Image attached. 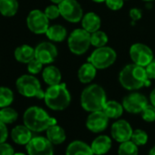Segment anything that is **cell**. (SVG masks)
Returning a JSON list of instances; mask_svg holds the SVG:
<instances>
[{"label": "cell", "instance_id": "ffe728a7", "mask_svg": "<svg viewBox=\"0 0 155 155\" xmlns=\"http://www.w3.org/2000/svg\"><path fill=\"white\" fill-rule=\"evenodd\" d=\"M97 75V68L91 62L84 63L78 70V79L82 84L91 83Z\"/></svg>", "mask_w": 155, "mask_h": 155}, {"label": "cell", "instance_id": "4316f807", "mask_svg": "<svg viewBox=\"0 0 155 155\" xmlns=\"http://www.w3.org/2000/svg\"><path fill=\"white\" fill-rule=\"evenodd\" d=\"M18 118V113L15 109L9 106L0 109V120L6 123L7 125L14 123L15 121H17Z\"/></svg>", "mask_w": 155, "mask_h": 155}, {"label": "cell", "instance_id": "7c38bea8", "mask_svg": "<svg viewBox=\"0 0 155 155\" xmlns=\"http://www.w3.org/2000/svg\"><path fill=\"white\" fill-rule=\"evenodd\" d=\"M148 104L147 98L139 92H131L122 101V106L124 110L132 114L140 113Z\"/></svg>", "mask_w": 155, "mask_h": 155}, {"label": "cell", "instance_id": "30bf717a", "mask_svg": "<svg viewBox=\"0 0 155 155\" xmlns=\"http://www.w3.org/2000/svg\"><path fill=\"white\" fill-rule=\"evenodd\" d=\"M28 155H54L53 144L47 137L37 136L26 145Z\"/></svg>", "mask_w": 155, "mask_h": 155}, {"label": "cell", "instance_id": "e0dca14e", "mask_svg": "<svg viewBox=\"0 0 155 155\" xmlns=\"http://www.w3.org/2000/svg\"><path fill=\"white\" fill-rule=\"evenodd\" d=\"M112 146V140L108 135H100L95 138L91 144V148L94 155H104L110 150Z\"/></svg>", "mask_w": 155, "mask_h": 155}, {"label": "cell", "instance_id": "8fae6325", "mask_svg": "<svg viewBox=\"0 0 155 155\" xmlns=\"http://www.w3.org/2000/svg\"><path fill=\"white\" fill-rule=\"evenodd\" d=\"M130 57L132 63L144 68L154 58L151 48L142 43H135L130 48Z\"/></svg>", "mask_w": 155, "mask_h": 155}, {"label": "cell", "instance_id": "60d3db41", "mask_svg": "<svg viewBox=\"0 0 155 155\" xmlns=\"http://www.w3.org/2000/svg\"><path fill=\"white\" fill-rule=\"evenodd\" d=\"M149 155H155V145L149 151Z\"/></svg>", "mask_w": 155, "mask_h": 155}, {"label": "cell", "instance_id": "836d02e7", "mask_svg": "<svg viewBox=\"0 0 155 155\" xmlns=\"http://www.w3.org/2000/svg\"><path fill=\"white\" fill-rule=\"evenodd\" d=\"M44 13L46 14V16L48 17V18L49 20H54V19L58 18L60 16L58 5L53 4V5L48 6V7L45 8Z\"/></svg>", "mask_w": 155, "mask_h": 155}, {"label": "cell", "instance_id": "d590c367", "mask_svg": "<svg viewBox=\"0 0 155 155\" xmlns=\"http://www.w3.org/2000/svg\"><path fill=\"white\" fill-rule=\"evenodd\" d=\"M15 150L12 145L7 142L0 143V155H14Z\"/></svg>", "mask_w": 155, "mask_h": 155}, {"label": "cell", "instance_id": "cb8c5ba5", "mask_svg": "<svg viewBox=\"0 0 155 155\" xmlns=\"http://www.w3.org/2000/svg\"><path fill=\"white\" fill-rule=\"evenodd\" d=\"M68 35L67 29L61 25H52L49 26L46 32L47 38L52 42H62L66 39Z\"/></svg>", "mask_w": 155, "mask_h": 155}, {"label": "cell", "instance_id": "2e32d148", "mask_svg": "<svg viewBox=\"0 0 155 155\" xmlns=\"http://www.w3.org/2000/svg\"><path fill=\"white\" fill-rule=\"evenodd\" d=\"M32 130L28 129L25 124L17 125L10 132L12 140L18 145H27L33 138Z\"/></svg>", "mask_w": 155, "mask_h": 155}, {"label": "cell", "instance_id": "ee69618b", "mask_svg": "<svg viewBox=\"0 0 155 155\" xmlns=\"http://www.w3.org/2000/svg\"><path fill=\"white\" fill-rule=\"evenodd\" d=\"M14 155H27V154H25L23 152H18V153H15Z\"/></svg>", "mask_w": 155, "mask_h": 155}, {"label": "cell", "instance_id": "484cf974", "mask_svg": "<svg viewBox=\"0 0 155 155\" xmlns=\"http://www.w3.org/2000/svg\"><path fill=\"white\" fill-rule=\"evenodd\" d=\"M19 8L18 0H0V14L5 18H12L17 15Z\"/></svg>", "mask_w": 155, "mask_h": 155}, {"label": "cell", "instance_id": "4fadbf2b", "mask_svg": "<svg viewBox=\"0 0 155 155\" xmlns=\"http://www.w3.org/2000/svg\"><path fill=\"white\" fill-rule=\"evenodd\" d=\"M58 57V48L48 41H43L35 48V58L44 65H50Z\"/></svg>", "mask_w": 155, "mask_h": 155}, {"label": "cell", "instance_id": "d4e9b609", "mask_svg": "<svg viewBox=\"0 0 155 155\" xmlns=\"http://www.w3.org/2000/svg\"><path fill=\"white\" fill-rule=\"evenodd\" d=\"M102 110L109 119L116 120L122 115L124 108L122 106V103L120 104L116 101H107Z\"/></svg>", "mask_w": 155, "mask_h": 155}, {"label": "cell", "instance_id": "1f68e13d", "mask_svg": "<svg viewBox=\"0 0 155 155\" xmlns=\"http://www.w3.org/2000/svg\"><path fill=\"white\" fill-rule=\"evenodd\" d=\"M141 118L146 122L155 121V107L152 104H148L140 112Z\"/></svg>", "mask_w": 155, "mask_h": 155}, {"label": "cell", "instance_id": "8d00e7d4", "mask_svg": "<svg viewBox=\"0 0 155 155\" xmlns=\"http://www.w3.org/2000/svg\"><path fill=\"white\" fill-rule=\"evenodd\" d=\"M8 138V130L7 124L0 120V143L6 142Z\"/></svg>", "mask_w": 155, "mask_h": 155}, {"label": "cell", "instance_id": "f546056e", "mask_svg": "<svg viewBox=\"0 0 155 155\" xmlns=\"http://www.w3.org/2000/svg\"><path fill=\"white\" fill-rule=\"evenodd\" d=\"M109 41L108 36L105 32L98 30L96 32H93L91 34V46L97 48H101L107 45Z\"/></svg>", "mask_w": 155, "mask_h": 155}, {"label": "cell", "instance_id": "7bdbcfd3", "mask_svg": "<svg viewBox=\"0 0 155 155\" xmlns=\"http://www.w3.org/2000/svg\"><path fill=\"white\" fill-rule=\"evenodd\" d=\"M92 1L95 3H102V2H105V0H92Z\"/></svg>", "mask_w": 155, "mask_h": 155}, {"label": "cell", "instance_id": "3957f363", "mask_svg": "<svg viewBox=\"0 0 155 155\" xmlns=\"http://www.w3.org/2000/svg\"><path fill=\"white\" fill-rule=\"evenodd\" d=\"M45 103L52 110L61 111L66 110L70 102L71 96L65 83L48 86L45 91Z\"/></svg>", "mask_w": 155, "mask_h": 155}, {"label": "cell", "instance_id": "9c48e42d", "mask_svg": "<svg viewBox=\"0 0 155 155\" xmlns=\"http://www.w3.org/2000/svg\"><path fill=\"white\" fill-rule=\"evenodd\" d=\"M27 26L28 28L36 35L46 34L49 28V19L43 11L33 9L27 17Z\"/></svg>", "mask_w": 155, "mask_h": 155}, {"label": "cell", "instance_id": "d6986e66", "mask_svg": "<svg viewBox=\"0 0 155 155\" xmlns=\"http://www.w3.org/2000/svg\"><path fill=\"white\" fill-rule=\"evenodd\" d=\"M66 155H94L91 145L87 144L82 140H73L71 141L67 149Z\"/></svg>", "mask_w": 155, "mask_h": 155}, {"label": "cell", "instance_id": "4dcf8cb0", "mask_svg": "<svg viewBox=\"0 0 155 155\" xmlns=\"http://www.w3.org/2000/svg\"><path fill=\"white\" fill-rule=\"evenodd\" d=\"M149 140V136L148 133L146 131H144L143 130L140 129H137L134 130L130 138V140H132L137 146H143L147 143Z\"/></svg>", "mask_w": 155, "mask_h": 155}, {"label": "cell", "instance_id": "ba28073f", "mask_svg": "<svg viewBox=\"0 0 155 155\" xmlns=\"http://www.w3.org/2000/svg\"><path fill=\"white\" fill-rule=\"evenodd\" d=\"M60 16L70 23H78L83 18V9L77 0H63L58 4Z\"/></svg>", "mask_w": 155, "mask_h": 155}, {"label": "cell", "instance_id": "74e56055", "mask_svg": "<svg viewBox=\"0 0 155 155\" xmlns=\"http://www.w3.org/2000/svg\"><path fill=\"white\" fill-rule=\"evenodd\" d=\"M148 78L150 80H155V58H153L146 67H145Z\"/></svg>", "mask_w": 155, "mask_h": 155}, {"label": "cell", "instance_id": "44dd1931", "mask_svg": "<svg viewBox=\"0 0 155 155\" xmlns=\"http://www.w3.org/2000/svg\"><path fill=\"white\" fill-rule=\"evenodd\" d=\"M81 25L82 28L91 34L100 30L101 26V19L96 13L89 12L83 16L81 19Z\"/></svg>", "mask_w": 155, "mask_h": 155}, {"label": "cell", "instance_id": "83f0119b", "mask_svg": "<svg viewBox=\"0 0 155 155\" xmlns=\"http://www.w3.org/2000/svg\"><path fill=\"white\" fill-rule=\"evenodd\" d=\"M14 101L13 91L5 86L0 87V109L10 106Z\"/></svg>", "mask_w": 155, "mask_h": 155}, {"label": "cell", "instance_id": "ab89813d", "mask_svg": "<svg viewBox=\"0 0 155 155\" xmlns=\"http://www.w3.org/2000/svg\"><path fill=\"white\" fill-rule=\"evenodd\" d=\"M150 104H152L155 107V89H153L150 93Z\"/></svg>", "mask_w": 155, "mask_h": 155}, {"label": "cell", "instance_id": "7402d4cb", "mask_svg": "<svg viewBox=\"0 0 155 155\" xmlns=\"http://www.w3.org/2000/svg\"><path fill=\"white\" fill-rule=\"evenodd\" d=\"M14 57L18 62L28 64L35 58V48L27 44L21 45L15 49Z\"/></svg>", "mask_w": 155, "mask_h": 155}, {"label": "cell", "instance_id": "603a6c76", "mask_svg": "<svg viewBox=\"0 0 155 155\" xmlns=\"http://www.w3.org/2000/svg\"><path fill=\"white\" fill-rule=\"evenodd\" d=\"M46 135H47V138L49 140V141L53 145L62 144L66 140V138H67L64 129L58 124H54L48 127L46 130Z\"/></svg>", "mask_w": 155, "mask_h": 155}, {"label": "cell", "instance_id": "5b68a950", "mask_svg": "<svg viewBox=\"0 0 155 155\" xmlns=\"http://www.w3.org/2000/svg\"><path fill=\"white\" fill-rule=\"evenodd\" d=\"M18 92L25 98H38L44 100L45 91L42 90L40 81L32 74H24L16 81Z\"/></svg>", "mask_w": 155, "mask_h": 155}, {"label": "cell", "instance_id": "e575fe53", "mask_svg": "<svg viewBox=\"0 0 155 155\" xmlns=\"http://www.w3.org/2000/svg\"><path fill=\"white\" fill-rule=\"evenodd\" d=\"M106 6L113 11L120 10L124 5V0H105Z\"/></svg>", "mask_w": 155, "mask_h": 155}, {"label": "cell", "instance_id": "5bb4252c", "mask_svg": "<svg viewBox=\"0 0 155 155\" xmlns=\"http://www.w3.org/2000/svg\"><path fill=\"white\" fill-rule=\"evenodd\" d=\"M109 118L103 110L91 112L86 120L87 129L93 133H100L105 130L109 125Z\"/></svg>", "mask_w": 155, "mask_h": 155}, {"label": "cell", "instance_id": "52a82bcc", "mask_svg": "<svg viewBox=\"0 0 155 155\" xmlns=\"http://www.w3.org/2000/svg\"><path fill=\"white\" fill-rule=\"evenodd\" d=\"M117 58L116 51L107 46L97 48L89 57L88 61L95 66L97 69H105L114 64Z\"/></svg>", "mask_w": 155, "mask_h": 155}, {"label": "cell", "instance_id": "6da1fadb", "mask_svg": "<svg viewBox=\"0 0 155 155\" xmlns=\"http://www.w3.org/2000/svg\"><path fill=\"white\" fill-rule=\"evenodd\" d=\"M144 67L131 63L126 65L119 74V81L127 91H138L150 84Z\"/></svg>", "mask_w": 155, "mask_h": 155}, {"label": "cell", "instance_id": "8992f818", "mask_svg": "<svg viewBox=\"0 0 155 155\" xmlns=\"http://www.w3.org/2000/svg\"><path fill=\"white\" fill-rule=\"evenodd\" d=\"M68 46L70 52L74 55L81 56L85 54L91 46V33L84 28L73 30L68 38Z\"/></svg>", "mask_w": 155, "mask_h": 155}, {"label": "cell", "instance_id": "f6af8a7d", "mask_svg": "<svg viewBox=\"0 0 155 155\" xmlns=\"http://www.w3.org/2000/svg\"><path fill=\"white\" fill-rule=\"evenodd\" d=\"M145 2H151V1H154V0H143Z\"/></svg>", "mask_w": 155, "mask_h": 155}, {"label": "cell", "instance_id": "f35d334b", "mask_svg": "<svg viewBox=\"0 0 155 155\" xmlns=\"http://www.w3.org/2000/svg\"><path fill=\"white\" fill-rule=\"evenodd\" d=\"M129 15H130V18H131V20L135 22V21H137V20H139V19L141 18L142 12H141L140 9L134 8H131V9L130 10Z\"/></svg>", "mask_w": 155, "mask_h": 155}, {"label": "cell", "instance_id": "7a4b0ae2", "mask_svg": "<svg viewBox=\"0 0 155 155\" xmlns=\"http://www.w3.org/2000/svg\"><path fill=\"white\" fill-rule=\"evenodd\" d=\"M23 122L33 132H42L47 130L48 127L57 124V120L50 117L44 109L38 106H31L25 110Z\"/></svg>", "mask_w": 155, "mask_h": 155}, {"label": "cell", "instance_id": "d6a6232c", "mask_svg": "<svg viewBox=\"0 0 155 155\" xmlns=\"http://www.w3.org/2000/svg\"><path fill=\"white\" fill-rule=\"evenodd\" d=\"M28 67V71L29 74H32V75H37L40 72H42L43 70V63H41L39 60H38L37 58H34L32 59L29 63L27 64Z\"/></svg>", "mask_w": 155, "mask_h": 155}, {"label": "cell", "instance_id": "277c9868", "mask_svg": "<svg viewBox=\"0 0 155 155\" xmlns=\"http://www.w3.org/2000/svg\"><path fill=\"white\" fill-rule=\"evenodd\" d=\"M107 102V96L104 89L98 84H91L86 87L81 95V107L88 112L102 110Z\"/></svg>", "mask_w": 155, "mask_h": 155}, {"label": "cell", "instance_id": "f1b7e54d", "mask_svg": "<svg viewBox=\"0 0 155 155\" xmlns=\"http://www.w3.org/2000/svg\"><path fill=\"white\" fill-rule=\"evenodd\" d=\"M139 146H137L132 140H127L121 142L118 149V155H138Z\"/></svg>", "mask_w": 155, "mask_h": 155}, {"label": "cell", "instance_id": "b9f144b4", "mask_svg": "<svg viewBox=\"0 0 155 155\" xmlns=\"http://www.w3.org/2000/svg\"><path fill=\"white\" fill-rule=\"evenodd\" d=\"M50 1L53 3V4H56V5H58V4H60L63 0H50Z\"/></svg>", "mask_w": 155, "mask_h": 155}, {"label": "cell", "instance_id": "ac0fdd59", "mask_svg": "<svg viewBox=\"0 0 155 155\" xmlns=\"http://www.w3.org/2000/svg\"><path fill=\"white\" fill-rule=\"evenodd\" d=\"M42 79L44 82L48 86H53L61 83V72L53 65H48L42 70Z\"/></svg>", "mask_w": 155, "mask_h": 155}, {"label": "cell", "instance_id": "9a60e30c", "mask_svg": "<svg viewBox=\"0 0 155 155\" xmlns=\"http://www.w3.org/2000/svg\"><path fill=\"white\" fill-rule=\"evenodd\" d=\"M132 132L133 130L130 124L125 120H118L112 123L110 128V134L112 139L120 143L130 140Z\"/></svg>", "mask_w": 155, "mask_h": 155}]
</instances>
